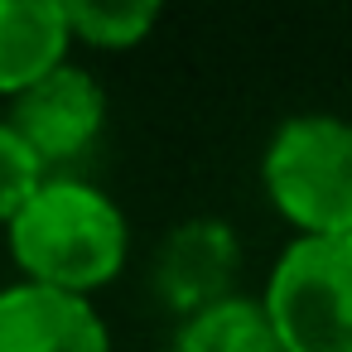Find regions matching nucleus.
Returning a JSON list of instances; mask_svg holds the SVG:
<instances>
[{
  "label": "nucleus",
  "instance_id": "nucleus-8",
  "mask_svg": "<svg viewBox=\"0 0 352 352\" xmlns=\"http://www.w3.org/2000/svg\"><path fill=\"white\" fill-rule=\"evenodd\" d=\"M236 261V246L227 241L222 227L212 222H193V227H179V236L169 241V256H164V285L174 294V304L188 314L203 309V294H198V275L193 270H212L222 280V270Z\"/></svg>",
  "mask_w": 352,
  "mask_h": 352
},
{
  "label": "nucleus",
  "instance_id": "nucleus-5",
  "mask_svg": "<svg viewBox=\"0 0 352 352\" xmlns=\"http://www.w3.org/2000/svg\"><path fill=\"white\" fill-rule=\"evenodd\" d=\"M0 352H111V328L87 294L20 280L0 294Z\"/></svg>",
  "mask_w": 352,
  "mask_h": 352
},
{
  "label": "nucleus",
  "instance_id": "nucleus-2",
  "mask_svg": "<svg viewBox=\"0 0 352 352\" xmlns=\"http://www.w3.org/2000/svg\"><path fill=\"white\" fill-rule=\"evenodd\" d=\"M261 184L299 236H352V126L328 111L289 116L265 145Z\"/></svg>",
  "mask_w": 352,
  "mask_h": 352
},
{
  "label": "nucleus",
  "instance_id": "nucleus-4",
  "mask_svg": "<svg viewBox=\"0 0 352 352\" xmlns=\"http://www.w3.org/2000/svg\"><path fill=\"white\" fill-rule=\"evenodd\" d=\"M102 126H107V92L78 63L10 97V111H6V131H15L44 164H68L87 155Z\"/></svg>",
  "mask_w": 352,
  "mask_h": 352
},
{
  "label": "nucleus",
  "instance_id": "nucleus-10",
  "mask_svg": "<svg viewBox=\"0 0 352 352\" xmlns=\"http://www.w3.org/2000/svg\"><path fill=\"white\" fill-rule=\"evenodd\" d=\"M44 184H49V164L15 131L0 126V212H6V222L15 212H25Z\"/></svg>",
  "mask_w": 352,
  "mask_h": 352
},
{
  "label": "nucleus",
  "instance_id": "nucleus-6",
  "mask_svg": "<svg viewBox=\"0 0 352 352\" xmlns=\"http://www.w3.org/2000/svg\"><path fill=\"white\" fill-rule=\"evenodd\" d=\"M68 0H6L0 6V92L20 97L68 68L73 44Z\"/></svg>",
  "mask_w": 352,
  "mask_h": 352
},
{
  "label": "nucleus",
  "instance_id": "nucleus-7",
  "mask_svg": "<svg viewBox=\"0 0 352 352\" xmlns=\"http://www.w3.org/2000/svg\"><path fill=\"white\" fill-rule=\"evenodd\" d=\"M169 352H285L265 299L227 294L198 314H188L174 333Z\"/></svg>",
  "mask_w": 352,
  "mask_h": 352
},
{
  "label": "nucleus",
  "instance_id": "nucleus-3",
  "mask_svg": "<svg viewBox=\"0 0 352 352\" xmlns=\"http://www.w3.org/2000/svg\"><path fill=\"white\" fill-rule=\"evenodd\" d=\"M261 299L285 352H352V236H294Z\"/></svg>",
  "mask_w": 352,
  "mask_h": 352
},
{
  "label": "nucleus",
  "instance_id": "nucleus-1",
  "mask_svg": "<svg viewBox=\"0 0 352 352\" xmlns=\"http://www.w3.org/2000/svg\"><path fill=\"white\" fill-rule=\"evenodd\" d=\"M10 256L30 285L92 294L126 270L131 227L116 198L82 179H49L10 222Z\"/></svg>",
  "mask_w": 352,
  "mask_h": 352
},
{
  "label": "nucleus",
  "instance_id": "nucleus-9",
  "mask_svg": "<svg viewBox=\"0 0 352 352\" xmlns=\"http://www.w3.org/2000/svg\"><path fill=\"white\" fill-rule=\"evenodd\" d=\"M73 15V34L87 49H135L155 25H160V6L155 0H131V6H107V0H68Z\"/></svg>",
  "mask_w": 352,
  "mask_h": 352
}]
</instances>
